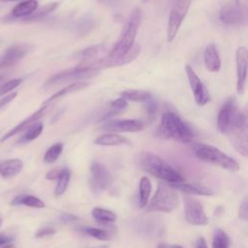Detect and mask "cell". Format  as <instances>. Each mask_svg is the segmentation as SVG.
Returning <instances> with one entry per match:
<instances>
[{
  "instance_id": "obj_2",
  "label": "cell",
  "mask_w": 248,
  "mask_h": 248,
  "mask_svg": "<svg viewBox=\"0 0 248 248\" xmlns=\"http://www.w3.org/2000/svg\"><path fill=\"white\" fill-rule=\"evenodd\" d=\"M156 135L160 139L189 143L193 141L195 133L175 112L166 111L157 127Z\"/></svg>"
},
{
  "instance_id": "obj_42",
  "label": "cell",
  "mask_w": 248,
  "mask_h": 248,
  "mask_svg": "<svg viewBox=\"0 0 248 248\" xmlns=\"http://www.w3.org/2000/svg\"><path fill=\"white\" fill-rule=\"evenodd\" d=\"M157 248H184L181 245H176V244H166V243H160Z\"/></svg>"
},
{
  "instance_id": "obj_39",
  "label": "cell",
  "mask_w": 248,
  "mask_h": 248,
  "mask_svg": "<svg viewBox=\"0 0 248 248\" xmlns=\"http://www.w3.org/2000/svg\"><path fill=\"white\" fill-rule=\"evenodd\" d=\"M78 218L76 216V215H73V214H70V213H65L61 216V220L64 222V223H72V222H75L77 221Z\"/></svg>"
},
{
  "instance_id": "obj_21",
  "label": "cell",
  "mask_w": 248,
  "mask_h": 248,
  "mask_svg": "<svg viewBox=\"0 0 248 248\" xmlns=\"http://www.w3.org/2000/svg\"><path fill=\"white\" fill-rule=\"evenodd\" d=\"M37 9L38 2L36 0H26L14 7L12 10V16L15 18H25L32 15Z\"/></svg>"
},
{
  "instance_id": "obj_44",
  "label": "cell",
  "mask_w": 248,
  "mask_h": 248,
  "mask_svg": "<svg viewBox=\"0 0 248 248\" xmlns=\"http://www.w3.org/2000/svg\"><path fill=\"white\" fill-rule=\"evenodd\" d=\"M15 1H20V0H0V2H15ZM26 1V0H24Z\"/></svg>"
},
{
  "instance_id": "obj_5",
  "label": "cell",
  "mask_w": 248,
  "mask_h": 248,
  "mask_svg": "<svg viewBox=\"0 0 248 248\" xmlns=\"http://www.w3.org/2000/svg\"><path fill=\"white\" fill-rule=\"evenodd\" d=\"M178 205L176 191L167 184H159L154 196L147 203L148 211L170 213Z\"/></svg>"
},
{
  "instance_id": "obj_4",
  "label": "cell",
  "mask_w": 248,
  "mask_h": 248,
  "mask_svg": "<svg viewBox=\"0 0 248 248\" xmlns=\"http://www.w3.org/2000/svg\"><path fill=\"white\" fill-rule=\"evenodd\" d=\"M193 151L196 157L201 161L218 166L231 171H236L239 170V165L233 158L213 145L206 143H196L193 146Z\"/></svg>"
},
{
  "instance_id": "obj_22",
  "label": "cell",
  "mask_w": 248,
  "mask_h": 248,
  "mask_svg": "<svg viewBox=\"0 0 248 248\" xmlns=\"http://www.w3.org/2000/svg\"><path fill=\"white\" fill-rule=\"evenodd\" d=\"M119 96L127 102H146L152 98V94L150 91L139 89H128L121 91L119 93Z\"/></svg>"
},
{
  "instance_id": "obj_33",
  "label": "cell",
  "mask_w": 248,
  "mask_h": 248,
  "mask_svg": "<svg viewBox=\"0 0 248 248\" xmlns=\"http://www.w3.org/2000/svg\"><path fill=\"white\" fill-rule=\"evenodd\" d=\"M110 107H111V110L109 112H111L110 114H116L122 110H124L127 107H128V102L123 100L122 98H118L113 100L110 103Z\"/></svg>"
},
{
  "instance_id": "obj_20",
  "label": "cell",
  "mask_w": 248,
  "mask_h": 248,
  "mask_svg": "<svg viewBox=\"0 0 248 248\" xmlns=\"http://www.w3.org/2000/svg\"><path fill=\"white\" fill-rule=\"evenodd\" d=\"M89 85L88 82H85V81H76V82H73L69 85H67L66 87L58 90L56 93H54L53 95H51L47 100H46L44 102V104L46 105H50L53 101L59 99V98H62L68 94H72V93H75V92H78V91H80L82 89H84L85 87H87Z\"/></svg>"
},
{
  "instance_id": "obj_12",
  "label": "cell",
  "mask_w": 248,
  "mask_h": 248,
  "mask_svg": "<svg viewBox=\"0 0 248 248\" xmlns=\"http://www.w3.org/2000/svg\"><path fill=\"white\" fill-rule=\"evenodd\" d=\"M236 63V91L238 94H243L247 79V66H248V52L245 46L237 47L235 51Z\"/></svg>"
},
{
  "instance_id": "obj_49",
  "label": "cell",
  "mask_w": 248,
  "mask_h": 248,
  "mask_svg": "<svg viewBox=\"0 0 248 248\" xmlns=\"http://www.w3.org/2000/svg\"><path fill=\"white\" fill-rule=\"evenodd\" d=\"M0 226H1V220H0Z\"/></svg>"
},
{
  "instance_id": "obj_43",
  "label": "cell",
  "mask_w": 248,
  "mask_h": 248,
  "mask_svg": "<svg viewBox=\"0 0 248 248\" xmlns=\"http://www.w3.org/2000/svg\"><path fill=\"white\" fill-rule=\"evenodd\" d=\"M1 248H15V245L13 243H7V244L3 245Z\"/></svg>"
},
{
  "instance_id": "obj_37",
  "label": "cell",
  "mask_w": 248,
  "mask_h": 248,
  "mask_svg": "<svg viewBox=\"0 0 248 248\" xmlns=\"http://www.w3.org/2000/svg\"><path fill=\"white\" fill-rule=\"evenodd\" d=\"M145 108H146V111L149 115H152L156 112L157 110V104L152 100V98L148 101H146V105H145Z\"/></svg>"
},
{
  "instance_id": "obj_25",
  "label": "cell",
  "mask_w": 248,
  "mask_h": 248,
  "mask_svg": "<svg viewBox=\"0 0 248 248\" xmlns=\"http://www.w3.org/2000/svg\"><path fill=\"white\" fill-rule=\"evenodd\" d=\"M43 129H44V125L41 121L35 122L31 126H29L26 130H24V134L20 137V139L18 140L17 142L18 143H27L29 141L34 140L42 134Z\"/></svg>"
},
{
  "instance_id": "obj_18",
  "label": "cell",
  "mask_w": 248,
  "mask_h": 248,
  "mask_svg": "<svg viewBox=\"0 0 248 248\" xmlns=\"http://www.w3.org/2000/svg\"><path fill=\"white\" fill-rule=\"evenodd\" d=\"M23 169V163L20 159H9L0 162V175L3 178H11L18 174Z\"/></svg>"
},
{
  "instance_id": "obj_15",
  "label": "cell",
  "mask_w": 248,
  "mask_h": 248,
  "mask_svg": "<svg viewBox=\"0 0 248 248\" xmlns=\"http://www.w3.org/2000/svg\"><path fill=\"white\" fill-rule=\"evenodd\" d=\"M49 105H46V104H43V106L38 109L36 110L34 113H32L30 116H28L27 118H25L24 120H22L20 123H18L16 126H15L14 128H12L9 132H7L1 139V141H5L7 140L8 139H10L11 137L20 133V132H23L24 130H26L29 126H31L32 124H34L35 122L39 121L43 115L46 113L47 108H48Z\"/></svg>"
},
{
  "instance_id": "obj_40",
  "label": "cell",
  "mask_w": 248,
  "mask_h": 248,
  "mask_svg": "<svg viewBox=\"0 0 248 248\" xmlns=\"http://www.w3.org/2000/svg\"><path fill=\"white\" fill-rule=\"evenodd\" d=\"M12 240H13V237L11 235L1 233L0 234V247H2L3 245H5L7 243H10Z\"/></svg>"
},
{
  "instance_id": "obj_38",
  "label": "cell",
  "mask_w": 248,
  "mask_h": 248,
  "mask_svg": "<svg viewBox=\"0 0 248 248\" xmlns=\"http://www.w3.org/2000/svg\"><path fill=\"white\" fill-rule=\"evenodd\" d=\"M60 172H61V170H59V169H54V170H49V171L46 173V179H48V180H54V179H57V178H58Z\"/></svg>"
},
{
  "instance_id": "obj_1",
  "label": "cell",
  "mask_w": 248,
  "mask_h": 248,
  "mask_svg": "<svg viewBox=\"0 0 248 248\" xmlns=\"http://www.w3.org/2000/svg\"><path fill=\"white\" fill-rule=\"evenodd\" d=\"M217 128L231 139L238 153L247 154V115L245 110L238 109L234 96L229 97L222 105L217 115Z\"/></svg>"
},
{
  "instance_id": "obj_8",
  "label": "cell",
  "mask_w": 248,
  "mask_h": 248,
  "mask_svg": "<svg viewBox=\"0 0 248 248\" xmlns=\"http://www.w3.org/2000/svg\"><path fill=\"white\" fill-rule=\"evenodd\" d=\"M183 202L185 219L189 224L194 226L207 225L208 218L199 200L189 195H184Z\"/></svg>"
},
{
  "instance_id": "obj_7",
  "label": "cell",
  "mask_w": 248,
  "mask_h": 248,
  "mask_svg": "<svg viewBox=\"0 0 248 248\" xmlns=\"http://www.w3.org/2000/svg\"><path fill=\"white\" fill-rule=\"evenodd\" d=\"M191 2L192 0H175L172 4L167 26V40L169 43L174 40L182 21L188 13Z\"/></svg>"
},
{
  "instance_id": "obj_9",
  "label": "cell",
  "mask_w": 248,
  "mask_h": 248,
  "mask_svg": "<svg viewBox=\"0 0 248 248\" xmlns=\"http://www.w3.org/2000/svg\"><path fill=\"white\" fill-rule=\"evenodd\" d=\"M112 182L109 170L102 163L93 161L90 165V185L95 192L107 190Z\"/></svg>"
},
{
  "instance_id": "obj_32",
  "label": "cell",
  "mask_w": 248,
  "mask_h": 248,
  "mask_svg": "<svg viewBox=\"0 0 248 248\" xmlns=\"http://www.w3.org/2000/svg\"><path fill=\"white\" fill-rule=\"evenodd\" d=\"M21 81H22V78H14L2 84L0 86V96H4L7 93L11 92L13 89L16 88L21 83Z\"/></svg>"
},
{
  "instance_id": "obj_14",
  "label": "cell",
  "mask_w": 248,
  "mask_h": 248,
  "mask_svg": "<svg viewBox=\"0 0 248 248\" xmlns=\"http://www.w3.org/2000/svg\"><path fill=\"white\" fill-rule=\"evenodd\" d=\"M220 20L227 25H241L245 20L244 12L240 4H228L224 6L219 13Z\"/></svg>"
},
{
  "instance_id": "obj_6",
  "label": "cell",
  "mask_w": 248,
  "mask_h": 248,
  "mask_svg": "<svg viewBox=\"0 0 248 248\" xmlns=\"http://www.w3.org/2000/svg\"><path fill=\"white\" fill-rule=\"evenodd\" d=\"M100 72V69L95 65H82L78 64L74 68L64 70L51 76L46 81V86H52L61 84L71 80H77L80 78H87L94 77Z\"/></svg>"
},
{
  "instance_id": "obj_48",
  "label": "cell",
  "mask_w": 248,
  "mask_h": 248,
  "mask_svg": "<svg viewBox=\"0 0 248 248\" xmlns=\"http://www.w3.org/2000/svg\"><path fill=\"white\" fill-rule=\"evenodd\" d=\"M148 1H150V0H141L142 3H146V2H148Z\"/></svg>"
},
{
  "instance_id": "obj_31",
  "label": "cell",
  "mask_w": 248,
  "mask_h": 248,
  "mask_svg": "<svg viewBox=\"0 0 248 248\" xmlns=\"http://www.w3.org/2000/svg\"><path fill=\"white\" fill-rule=\"evenodd\" d=\"M82 231L92 236V237H95L99 240H109L111 235L110 233L106 231V230H103V229H100V228H94V227H88V228H84L82 229Z\"/></svg>"
},
{
  "instance_id": "obj_10",
  "label": "cell",
  "mask_w": 248,
  "mask_h": 248,
  "mask_svg": "<svg viewBox=\"0 0 248 248\" xmlns=\"http://www.w3.org/2000/svg\"><path fill=\"white\" fill-rule=\"evenodd\" d=\"M185 73L197 105L200 107L206 105L210 100V95L207 88L189 64L185 65Z\"/></svg>"
},
{
  "instance_id": "obj_3",
  "label": "cell",
  "mask_w": 248,
  "mask_h": 248,
  "mask_svg": "<svg viewBox=\"0 0 248 248\" xmlns=\"http://www.w3.org/2000/svg\"><path fill=\"white\" fill-rule=\"evenodd\" d=\"M138 166L147 173L168 183L182 182L183 176L165 160L151 152H140L136 158Z\"/></svg>"
},
{
  "instance_id": "obj_24",
  "label": "cell",
  "mask_w": 248,
  "mask_h": 248,
  "mask_svg": "<svg viewBox=\"0 0 248 248\" xmlns=\"http://www.w3.org/2000/svg\"><path fill=\"white\" fill-rule=\"evenodd\" d=\"M152 184L148 177L142 176L139 184V204L140 207L143 208L148 203V199L151 194Z\"/></svg>"
},
{
  "instance_id": "obj_34",
  "label": "cell",
  "mask_w": 248,
  "mask_h": 248,
  "mask_svg": "<svg viewBox=\"0 0 248 248\" xmlns=\"http://www.w3.org/2000/svg\"><path fill=\"white\" fill-rule=\"evenodd\" d=\"M54 233H55V230L53 228L46 227V228H43V229L39 230L36 232V237L42 238V237H46V236H48V235H52Z\"/></svg>"
},
{
  "instance_id": "obj_29",
  "label": "cell",
  "mask_w": 248,
  "mask_h": 248,
  "mask_svg": "<svg viewBox=\"0 0 248 248\" xmlns=\"http://www.w3.org/2000/svg\"><path fill=\"white\" fill-rule=\"evenodd\" d=\"M63 143L62 142H56L54 144H52L45 153L44 156V162L46 164H52L54 163L58 157L60 156V154L63 151Z\"/></svg>"
},
{
  "instance_id": "obj_13",
  "label": "cell",
  "mask_w": 248,
  "mask_h": 248,
  "mask_svg": "<svg viewBox=\"0 0 248 248\" xmlns=\"http://www.w3.org/2000/svg\"><path fill=\"white\" fill-rule=\"evenodd\" d=\"M30 50V46L25 44H15L5 49L0 56V69L16 64Z\"/></svg>"
},
{
  "instance_id": "obj_28",
  "label": "cell",
  "mask_w": 248,
  "mask_h": 248,
  "mask_svg": "<svg viewBox=\"0 0 248 248\" xmlns=\"http://www.w3.org/2000/svg\"><path fill=\"white\" fill-rule=\"evenodd\" d=\"M71 177V172L68 169H61V172L57 178V183L54 189L55 196H61L65 193Z\"/></svg>"
},
{
  "instance_id": "obj_19",
  "label": "cell",
  "mask_w": 248,
  "mask_h": 248,
  "mask_svg": "<svg viewBox=\"0 0 248 248\" xmlns=\"http://www.w3.org/2000/svg\"><path fill=\"white\" fill-rule=\"evenodd\" d=\"M129 140L116 133H107L97 137L94 140V144L102 145V146H115V145H122L128 144Z\"/></svg>"
},
{
  "instance_id": "obj_16",
  "label": "cell",
  "mask_w": 248,
  "mask_h": 248,
  "mask_svg": "<svg viewBox=\"0 0 248 248\" xmlns=\"http://www.w3.org/2000/svg\"><path fill=\"white\" fill-rule=\"evenodd\" d=\"M203 62L206 70L211 73H216L220 70L221 59L215 44H209L204 48Z\"/></svg>"
},
{
  "instance_id": "obj_45",
  "label": "cell",
  "mask_w": 248,
  "mask_h": 248,
  "mask_svg": "<svg viewBox=\"0 0 248 248\" xmlns=\"http://www.w3.org/2000/svg\"><path fill=\"white\" fill-rule=\"evenodd\" d=\"M5 78H6V77H5V76H4V75H2V74H0V82H1V81H3V80H4V79H5Z\"/></svg>"
},
{
  "instance_id": "obj_41",
  "label": "cell",
  "mask_w": 248,
  "mask_h": 248,
  "mask_svg": "<svg viewBox=\"0 0 248 248\" xmlns=\"http://www.w3.org/2000/svg\"><path fill=\"white\" fill-rule=\"evenodd\" d=\"M196 248H207V244L206 241L204 239L203 236H200L197 240H196V244H195Z\"/></svg>"
},
{
  "instance_id": "obj_26",
  "label": "cell",
  "mask_w": 248,
  "mask_h": 248,
  "mask_svg": "<svg viewBox=\"0 0 248 248\" xmlns=\"http://www.w3.org/2000/svg\"><path fill=\"white\" fill-rule=\"evenodd\" d=\"M91 214L97 222L102 224L112 223L116 220V215L112 211L103 207H94Z\"/></svg>"
},
{
  "instance_id": "obj_47",
  "label": "cell",
  "mask_w": 248,
  "mask_h": 248,
  "mask_svg": "<svg viewBox=\"0 0 248 248\" xmlns=\"http://www.w3.org/2000/svg\"><path fill=\"white\" fill-rule=\"evenodd\" d=\"M235 4H240V0H234Z\"/></svg>"
},
{
  "instance_id": "obj_30",
  "label": "cell",
  "mask_w": 248,
  "mask_h": 248,
  "mask_svg": "<svg viewBox=\"0 0 248 248\" xmlns=\"http://www.w3.org/2000/svg\"><path fill=\"white\" fill-rule=\"evenodd\" d=\"M230 238L228 234L221 229H216L213 234L212 248H229Z\"/></svg>"
},
{
  "instance_id": "obj_35",
  "label": "cell",
  "mask_w": 248,
  "mask_h": 248,
  "mask_svg": "<svg viewBox=\"0 0 248 248\" xmlns=\"http://www.w3.org/2000/svg\"><path fill=\"white\" fill-rule=\"evenodd\" d=\"M248 217V206H247V198L245 197L242 201V203L239 206V218L247 220Z\"/></svg>"
},
{
  "instance_id": "obj_46",
  "label": "cell",
  "mask_w": 248,
  "mask_h": 248,
  "mask_svg": "<svg viewBox=\"0 0 248 248\" xmlns=\"http://www.w3.org/2000/svg\"><path fill=\"white\" fill-rule=\"evenodd\" d=\"M95 248H108V245H102L100 247H95Z\"/></svg>"
},
{
  "instance_id": "obj_36",
  "label": "cell",
  "mask_w": 248,
  "mask_h": 248,
  "mask_svg": "<svg viewBox=\"0 0 248 248\" xmlns=\"http://www.w3.org/2000/svg\"><path fill=\"white\" fill-rule=\"evenodd\" d=\"M16 95H17L16 92H13V93H11V94H9V95L4 96L3 98H1V99H0V110H1L3 108H5L8 104H10L13 100H15L16 97Z\"/></svg>"
},
{
  "instance_id": "obj_17",
  "label": "cell",
  "mask_w": 248,
  "mask_h": 248,
  "mask_svg": "<svg viewBox=\"0 0 248 248\" xmlns=\"http://www.w3.org/2000/svg\"><path fill=\"white\" fill-rule=\"evenodd\" d=\"M169 185L174 190H179L185 194H193L200 196H212L213 192L206 188L205 186L196 184V183H188V182H176V183H169Z\"/></svg>"
},
{
  "instance_id": "obj_23",
  "label": "cell",
  "mask_w": 248,
  "mask_h": 248,
  "mask_svg": "<svg viewBox=\"0 0 248 248\" xmlns=\"http://www.w3.org/2000/svg\"><path fill=\"white\" fill-rule=\"evenodd\" d=\"M11 204L13 205L23 204V205H26L29 207H35V208L45 207V202L41 199L32 195H26V194H20L16 196L12 200Z\"/></svg>"
},
{
  "instance_id": "obj_27",
  "label": "cell",
  "mask_w": 248,
  "mask_h": 248,
  "mask_svg": "<svg viewBox=\"0 0 248 248\" xmlns=\"http://www.w3.org/2000/svg\"><path fill=\"white\" fill-rule=\"evenodd\" d=\"M58 6L57 2H51L48 4H46L45 6H43L42 8L36 10L32 15H30L29 16L24 18V21H36V20H40L42 18H44L46 16H47L48 14H50L51 12H53Z\"/></svg>"
},
{
  "instance_id": "obj_11",
  "label": "cell",
  "mask_w": 248,
  "mask_h": 248,
  "mask_svg": "<svg viewBox=\"0 0 248 248\" xmlns=\"http://www.w3.org/2000/svg\"><path fill=\"white\" fill-rule=\"evenodd\" d=\"M143 127V122L139 119H107L100 128L110 133H136L141 131Z\"/></svg>"
}]
</instances>
